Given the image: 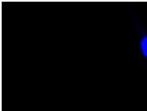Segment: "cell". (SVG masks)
<instances>
[{
    "mask_svg": "<svg viewBox=\"0 0 147 111\" xmlns=\"http://www.w3.org/2000/svg\"><path fill=\"white\" fill-rule=\"evenodd\" d=\"M141 49L144 53V55L147 58V36L144 37L141 40Z\"/></svg>",
    "mask_w": 147,
    "mask_h": 111,
    "instance_id": "6da1fadb",
    "label": "cell"
}]
</instances>
